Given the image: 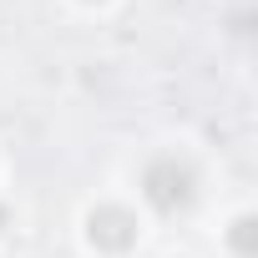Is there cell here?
<instances>
[{
	"mask_svg": "<svg viewBox=\"0 0 258 258\" xmlns=\"http://www.w3.org/2000/svg\"><path fill=\"white\" fill-rule=\"evenodd\" d=\"M121 192L152 218V228H187L208 218L218 203L213 152L198 147L192 137H157L126 162Z\"/></svg>",
	"mask_w": 258,
	"mask_h": 258,
	"instance_id": "1",
	"label": "cell"
},
{
	"mask_svg": "<svg viewBox=\"0 0 258 258\" xmlns=\"http://www.w3.org/2000/svg\"><path fill=\"white\" fill-rule=\"evenodd\" d=\"M152 218L116 187H96L71 213V243L81 258H147L152 253Z\"/></svg>",
	"mask_w": 258,
	"mask_h": 258,
	"instance_id": "2",
	"label": "cell"
},
{
	"mask_svg": "<svg viewBox=\"0 0 258 258\" xmlns=\"http://www.w3.org/2000/svg\"><path fill=\"white\" fill-rule=\"evenodd\" d=\"M213 248L218 258H258V213L248 198H233L213 213Z\"/></svg>",
	"mask_w": 258,
	"mask_h": 258,
	"instance_id": "3",
	"label": "cell"
},
{
	"mask_svg": "<svg viewBox=\"0 0 258 258\" xmlns=\"http://www.w3.org/2000/svg\"><path fill=\"white\" fill-rule=\"evenodd\" d=\"M121 6H126V0H61V11L71 21H111Z\"/></svg>",
	"mask_w": 258,
	"mask_h": 258,
	"instance_id": "4",
	"label": "cell"
},
{
	"mask_svg": "<svg viewBox=\"0 0 258 258\" xmlns=\"http://www.w3.org/2000/svg\"><path fill=\"white\" fill-rule=\"evenodd\" d=\"M6 187H11V157H6V147H0V198H6Z\"/></svg>",
	"mask_w": 258,
	"mask_h": 258,
	"instance_id": "5",
	"label": "cell"
},
{
	"mask_svg": "<svg viewBox=\"0 0 258 258\" xmlns=\"http://www.w3.org/2000/svg\"><path fill=\"white\" fill-rule=\"evenodd\" d=\"M157 258H198V253H192V248H177V243H172V248H162Z\"/></svg>",
	"mask_w": 258,
	"mask_h": 258,
	"instance_id": "6",
	"label": "cell"
}]
</instances>
